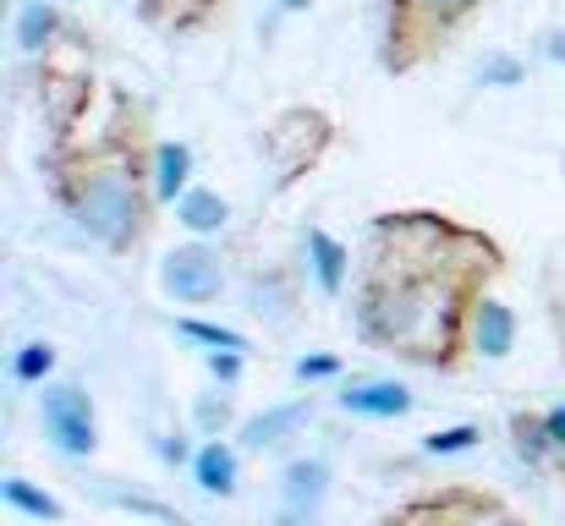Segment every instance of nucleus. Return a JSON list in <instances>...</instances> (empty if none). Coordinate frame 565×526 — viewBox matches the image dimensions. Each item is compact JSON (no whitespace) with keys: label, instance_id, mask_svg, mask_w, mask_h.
Here are the masks:
<instances>
[{"label":"nucleus","instance_id":"9d476101","mask_svg":"<svg viewBox=\"0 0 565 526\" xmlns=\"http://www.w3.org/2000/svg\"><path fill=\"white\" fill-rule=\"evenodd\" d=\"M308 422H313V395H291V400H275L258 417H247L236 428V444H242V455H269L286 439H297Z\"/></svg>","mask_w":565,"mask_h":526},{"label":"nucleus","instance_id":"7c9ffc66","mask_svg":"<svg viewBox=\"0 0 565 526\" xmlns=\"http://www.w3.org/2000/svg\"><path fill=\"white\" fill-rule=\"evenodd\" d=\"M544 55L565 66V28H550V33H544Z\"/></svg>","mask_w":565,"mask_h":526},{"label":"nucleus","instance_id":"f704fd0d","mask_svg":"<svg viewBox=\"0 0 565 526\" xmlns=\"http://www.w3.org/2000/svg\"><path fill=\"white\" fill-rule=\"evenodd\" d=\"M61 6H72V0H61Z\"/></svg>","mask_w":565,"mask_h":526},{"label":"nucleus","instance_id":"c756f323","mask_svg":"<svg viewBox=\"0 0 565 526\" xmlns=\"http://www.w3.org/2000/svg\"><path fill=\"white\" fill-rule=\"evenodd\" d=\"M203 362H209V378H214L220 389H231V384H242V367H247V351H209Z\"/></svg>","mask_w":565,"mask_h":526},{"label":"nucleus","instance_id":"ddd939ff","mask_svg":"<svg viewBox=\"0 0 565 526\" xmlns=\"http://www.w3.org/2000/svg\"><path fill=\"white\" fill-rule=\"evenodd\" d=\"M335 406H341L347 417L395 422V417H406V411L417 406V395H412V389H406L401 378H352V384H341Z\"/></svg>","mask_w":565,"mask_h":526},{"label":"nucleus","instance_id":"20e7f679","mask_svg":"<svg viewBox=\"0 0 565 526\" xmlns=\"http://www.w3.org/2000/svg\"><path fill=\"white\" fill-rule=\"evenodd\" d=\"M374 526H533L505 494L483 483H439L390 505Z\"/></svg>","mask_w":565,"mask_h":526},{"label":"nucleus","instance_id":"423d86ee","mask_svg":"<svg viewBox=\"0 0 565 526\" xmlns=\"http://www.w3.org/2000/svg\"><path fill=\"white\" fill-rule=\"evenodd\" d=\"M330 149H335V116L319 105H291V110L269 116V127L258 132V154L269 160L280 192L297 186L308 171H319Z\"/></svg>","mask_w":565,"mask_h":526},{"label":"nucleus","instance_id":"4468645a","mask_svg":"<svg viewBox=\"0 0 565 526\" xmlns=\"http://www.w3.org/2000/svg\"><path fill=\"white\" fill-rule=\"evenodd\" d=\"M302 253H308V275H313V286H319L330 302H341V297H347V280H352V247H347L341 236H330L324 225H308Z\"/></svg>","mask_w":565,"mask_h":526},{"label":"nucleus","instance_id":"2f4dec72","mask_svg":"<svg viewBox=\"0 0 565 526\" xmlns=\"http://www.w3.org/2000/svg\"><path fill=\"white\" fill-rule=\"evenodd\" d=\"M544 417H550V428L565 439V400H561V406H544Z\"/></svg>","mask_w":565,"mask_h":526},{"label":"nucleus","instance_id":"f03ea898","mask_svg":"<svg viewBox=\"0 0 565 526\" xmlns=\"http://www.w3.org/2000/svg\"><path fill=\"white\" fill-rule=\"evenodd\" d=\"M149 110L138 94L116 88L105 121L83 116L72 132L50 138L44 149V186L55 208L72 219L77 236L127 258L149 241L160 192H154V138Z\"/></svg>","mask_w":565,"mask_h":526},{"label":"nucleus","instance_id":"f3484780","mask_svg":"<svg viewBox=\"0 0 565 526\" xmlns=\"http://www.w3.org/2000/svg\"><path fill=\"white\" fill-rule=\"evenodd\" d=\"M236 477H242V444H225V439H203L198 455H192V483L214 500H231L236 494Z\"/></svg>","mask_w":565,"mask_h":526},{"label":"nucleus","instance_id":"473e14b6","mask_svg":"<svg viewBox=\"0 0 565 526\" xmlns=\"http://www.w3.org/2000/svg\"><path fill=\"white\" fill-rule=\"evenodd\" d=\"M313 0H280V17H297V11H308Z\"/></svg>","mask_w":565,"mask_h":526},{"label":"nucleus","instance_id":"4be33fe9","mask_svg":"<svg viewBox=\"0 0 565 526\" xmlns=\"http://www.w3.org/2000/svg\"><path fill=\"white\" fill-rule=\"evenodd\" d=\"M177 335L192 341V346H209V351H253V341L231 324H209V319H177Z\"/></svg>","mask_w":565,"mask_h":526},{"label":"nucleus","instance_id":"a878e982","mask_svg":"<svg viewBox=\"0 0 565 526\" xmlns=\"http://www.w3.org/2000/svg\"><path fill=\"white\" fill-rule=\"evenodd\" d=\"M105 500L116 505V511H132V516H149V522H166V526H188L171 505H160V500H149V494H121V489H105Z\"/></svg>","mask_w":565,"mask_h":526},{"label":"nucleus","instance_id":"39448f33","mask_svg":"<svg viewBox=\"0 0 565 526\" xmlns=\"http://www.w3.org/2000/svg\"><path fill=\"white\" fill-rule=\"evenodd\" d=\"M88 44L94 39H83V33H61L44 55H33L39 61V110H44V121H50V138H61V132H72L88 110H94V66H88Z\"/></svg>","mask_w":565,"mask_h":526},{"label":"nucleus","instance_id":"2eb2a0df","mask_svg":"<svg viewBox=\"0 0 565 526\" xmlns=\"http://www.w3.org/2000/svg\"><path fill=\"white\" fill-rule=\"evenodd\" d=\"M324 500H330V466L319 455L286 461V472H280V505H286V516H308L313 522Z\"/></svg>","mask_w":565,"mask_h":526},{"label":"nucleus","instance_id":"1a4fd4ad","mask_svg":"<svg viewBox=\"0 0 565 526\" xmlns=\"http://www.w3.org/2000/svg\"><path fill=\"white\" fill-rule=\"evenodd\" d=\"M505 433H511V450H516V461H522L527 472L565 483V439L550 428L544 406H516V411L505 417Z\"/></svg>","mask_w":565,"mask_h":526},{"label":"nucleus","instance_id":"b1692460","mask_svg":"<svg viewBox=\"0 0 565 526\" xmlns=\"http://www.w3.org/2000/svg\"><path fill=\"white\" fill-rule=\"evenodd\" d=\"M483 439V428L478 422H456V428H434L428 439H423V455H467L472 444Z\"/></svg>","mask_w":565,"mask_h":526},{"label":"nucleus","instance_id":"5701e85b","mask_svg":"<svg viewBox=\"0 0 565 526\" xmlns=\"http://www.w3.org/2000/svg\"><path fill=\"white\" fill-rule=\"evenodd\" d=\"M50 373H55V346L50 341H28L11 356V378L17 384H50Z\"/></svg>","mask_w":565,"mask_h":526},{"label":"nucleus","instance_id":"cd10ccee","mask_svg":"<svg viewBox=\"0 0 565 526\" xmlns=\"http://www.w3.org/2000/svg\"><path fill=\"white\" fill-rule=\"evenodd\" d=\"M297 384H324V378H341V356L335 351H308V356H297Z\"/></svg>","mask_w":565,"mask_h":526},{"label":"nucleus","instance_id":"6e6552de","mask_svg":"<svg viewBox=\"0 0 565 526\" xmlns=\"http://www.w3.org/2000/svg\"><path fill=\"white\" fill-rule=\"evenodd\" d=\"M160 291H166L171 302H182V308L220 302V291H225V258H220V247H209V241L198 236V241H182L177 253H166V264H160Z\"/></svg>","mask_w":565,"mask_h":526},{"label":"nucleus","instance_id":"7ed1b4c3","mask_svg":"<svg viewBox=\"0 0 565 526\" xmlns=\"http://www.w3.org/2000/svg\"><path fill=\"white\" fill-rule=\"evenodd\" d=\"M489 0H379V72L412 77L434 66Z\"/></svg>","mask_w":565,"mask_h":526},{"label":"nucleus","instance_id":"72a5a7b5","mask_svg":"<svg viewBox=\"0 0 565 526\" xmlns=\"http://www.w3.org/2000/svg\"><path fill=\"white\" fill-rule=\"evenodd\" d=\"M280 526H313L308 516H280Z\"/></svg>","mask_w":565,"mask_h":526},{"label":"nucleus","instance_id":"412c9836","mask_svg":"<svg viewBox=\"0 0 565 526\" xmlns=\"http://www.w3.org/2000/svg\"><path fill=\"white\" fill-rule=\"evenodd\" d=\"M0 500H6L17 516H28V522H66V505H61L50 489H39L33 477H6V483H0Z\"/></svg>","mask_w":565,"mask_h":526},{"label":"nucleus","instance_id":"9b49d317","mask_svg":"<svg viewBox=\"0 0 565 526\" xmlns=\"http://www.w3.org/2000/svg\"><path fill=\"white\" fill-rule=\"evenodd\" d=\"M247 313H253L258 324H269V330H291V324L302 319L297 275H291V269H275V264L253 269V275H247Z\"/></svg>","mask_w":565,"mask_h":526},{"label":"nucleus","instance_id":"c85d7f7f","mask_svg":"<svg viewBox=\"0 0 565 526\" xmlns=\"http://www.w3.org/2000/svg\"><path fill=\"white\" fill-rule=\"evenodd\" d=\"M192 417H198L203 439H220V433H225V422H231V395H225V389H220V395H203Z\"/></svg>","mask_w":565,"mask_h":526},{"label":"nucleus","instance_id":"6ab92c4d","mask_svg":"<svg viewBox=\"0 0 565 526\" xmlns=\"http://www.w3.org/2000/svg\"><path fill=\"white\" fill-rule=\"evenodd\" d=\"M177 225L192 230V236H220L231 225V203L214 186H188L182 203H177Z\"/></svg>","mask_w":565,"mask_h":526},{"label":"nucleus","instance_id":"dca6fc26","mask_svg":"<svg viewBox=\"0 0 565 526\" xmlns=\"http://www.w3.org/2000/svg\"><path fill=\"white\" fill-rule=\"evenodd\" d=\"M516 351V313L489 291L483 302H478V313H472V356H483V362H505Z\"/></svg>","mask_w":565,"mask_h":526},{"label":"nucleus","instance_id":"bb28decb","mask_svg":"<svg viewBox=\"0 0 565 526\" xmlns=\"http://www.w3.org/2000/svg\"><path fill=\"white\" fill-rule=\"evenodd\" d=\"M522 77H527V72H522L516 55H489V61L478 66V83H483V88H522Z\"/></svg>","mask_w":565,"mask_h":526},{"label":"nucleus","instance_id":"0eeeda50","mask_svg":"<svg viewBox=\"0 0 565 526\" xmlns=\"http://www.w3.org/2000/svg\"><path fill=\"white\" fill-rule=\"evenodd\" d=\"M39 422H44V439L72 455V461H88L99 450V417H94V395L77 384V378H55V384H39Z\"/></svg>","mask_w":565,"mask_h":526},{"label":"nucleus","instance_id":"f257e3e1","mask_svg":"<svg viewBox=\"0 0 565 526\" xmlns=\"http://www.w3.org/2000/svg\"><path fill=\"white\" fill-rule=\"evenodd\" d=\"M505 247L445 208H384L352 280V324L369 351L428 373L472 362V313L505 280Z\"/></svg>","mask_w":565,"mask_h":526},{"label":"nucleus","instance_id":"f8f14e48","mask_svg":"<svg viewBox=\"0 0 565 526\" xmlns=\"http://www.w3.org/2000/svg\"><path fill=\"white\" fill-rule=\"evenodd\" d=\"M225 6L231 0H138V17L160 39H198L225 17Z\"/></svg>","mask_w":565,"mask_h":526},{"label":"nucleus","instance_id":"a211bd4d","mask_svg":"<svg viewBox=\"0 0 565 526\" xmlns=\"http://www.w3.org/2000/svg\"><path fill=\"white\" fill-rule=\"evenodd\" d=\"M61 33H66L61 0H22L17 6V44H22V55H44Z\"/></svg>","mask_w":565,"mask_h":526},{"label":"nucleus","instance_id":"aec40b11","mask_svg":"<svg viewBox=\"0 0 565 526\" xmlns=\"http://www.w3.org/2000/svg\"><path fill=\"white\" fill-rule=\"evenodd\" d=\"M192 186V149L177 138L154 143V192H160V208L166 203H182V192Z\"/></svg>","mask_w":565,"mask_h":526},{"label":"nucleus","instance_id":"393cba45","mask_svg":"<svg viewBox=\"0 0 565 526\" xmlns=\"http://www.w3.org/2000/svg\"><path fill=\"white\" fill-rule=\"evenodd\" d=\"M544 313H550V330H555V346L565 356V264L544 269Z\"/></svg>","mask_w":565,"mask_h":526}]
</instances>
